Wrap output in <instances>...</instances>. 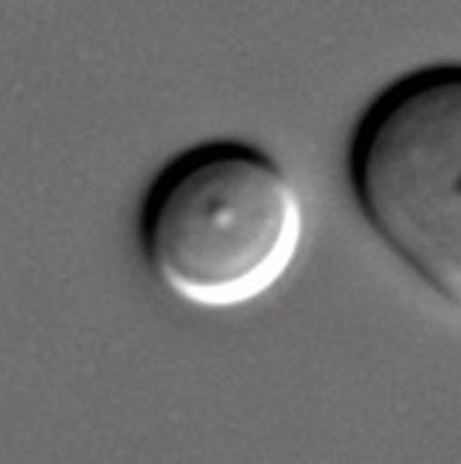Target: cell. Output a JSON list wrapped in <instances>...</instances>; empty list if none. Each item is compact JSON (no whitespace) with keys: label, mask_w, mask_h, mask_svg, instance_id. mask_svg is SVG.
Returning <instances> with one entry per match:
<instances>
[{"label":"cell","mask_w":461,"mask_h":464,"mask_svg":"<svg viewBox=\"0 0 461 464\" xmlns=\"http://www.w3.org/2000/svg\"><path fill=\"white\" fill-rule=\"evenodd\" d=\"M137 239L150 276L176 298L231 309L273 289L303 242V203L259 145L208 140L150 181Z\"/></svg>","instance_id":"cell-1"},{"label":"cell","mask_w":461,"mask_h":464,"mask_svg":"<svg viewBox=\"0 0 461 464\" xmlns=\"http://www.w3.org/2000/svg\"><path fill=\"white\" fill-rule=\"evenodd\" d=\"M348 184L384 247L461 312V62L408 70L367 103Z\"/></svg>","instance_id":"cell-2"}]
</instances>
